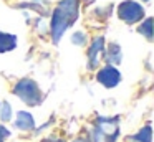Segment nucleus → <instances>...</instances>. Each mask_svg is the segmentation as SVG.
Returning <instances> with one entry per match:
<instances>
[{"label": "nucleus", "instance_id": "1", "mask_svg": "<svg viewBox=\"0 0 154 142\" xmlns=\"http://www.w3.org/2000/svg\"><path fill=\"white\" fill-rule=\"evenodd\" d=\"M78 17V0H61L53 12L51 18V36L53 41L58 43L68 26L75 23Z\"/></svg>", "mask_w": 154, "mask_h": 142}, {"label": "nucleus", "instance_id": "3", "mask_svg": "<svg viewBox=\"0 0 154 142\" xmlns=\"http://www.w3.org/2000/svg\"><path fill=\"white\" fill-rule=\"evenodd\" d=\"M118 137V124L114 119H100L93 131V142H114Z\"/></svg>", "mask_w": 154, "mask_h": 142}, {"label": "nucleus", "instance_id": "6", "mask_svg": "<svg viewBox=\"0 0 154 142\" xmlns=\"http://www.w3.org/2000/svg\"><path fill=\"white\" fill-rule=\"evenodd\" d=\"M103 48H104L103 36L94 38V41L91 43L90 50H88V65H90V68H96L98 66V61H100V56L103 53Z\"/></svg>", "mask_w": 154, "mask_h": 142}, {"label": "nucleus", "instance_id": "5", "mask_svg": "<svg viewBox=\"0 0 154 142\" xmlns=\"http://www.w3.org/2000/svg\"><path fill=\"white\" fill-rule=\"evenodd\" d=\"M96 79L103 86H106V88H114V86L121 81V74H119V71H118L114 66L109 65V66H104L103 69H100Z\"/></svg>", "mask_w": 154, "mask_h": 142}, {"label": "nucleus", "instance_id": "11", "mask_svg": "<svg viewBox=\"0 0 154 142\" xmlns=\"http://www.w3.org/2000/svg\"><path fill=\"white\" fill-rule=\"evenodd\" d=\"M137 32L143 33L147 40H152V18L144 20V23H141V26L137 28Z\"/></svg>", "mask_w": 154, "mask_h": 142}, {"label": "nucleus", "instance_id": "13", "mask_svg": "<svg viewBox=\"0 0 154 142\" xmlns=\"http://www.w3.org/2000/svg\"><path fill=\"white\" fill-rule=\"evenodd\" d=\"M85 40H86V36H85V33H83V32H76V33H73V43H75V45H83Z\"/></svg>", "mask_w": 154, "mask_h": 142}, {"label": "nucleus", "instance_id": "9", "mask_svg": "<svg viewBox=\"0 0 154 142\" xmlns=\"http://www.w3.org/2000/svg\"><path fill=\"white\" fill-rule=\"evenodd\" d=\"M106 59L109 63H114V65H118V63L121 61V51H119V46H118L116 43H113V45L109 46V50H108V53H106Z\"/></svg>", "mask_w": 154, "mask_h": 142}, {"label": "nucleus", "instance_id": "8", "mask_svg": "<svg viewBox=\"0 0 154 142\" xmlns=\"http://www.w3.org/2000/svg\"><path fill=\"white\" fill-rule=\"evenodd\" d=\"M17 46V38L8 33H0V53H5L8 50H14Z\"/></svg>", "mask_w": 154, "mask_h": 142}, {"label": "nucleus", "instance_id": "16", "mask_svg": "<svg viewBox=\"0 0 154 142\" xmlns=\"http://www.w3.org/2000/svg\"><path fill=\"white\" fill-rule=\"evenodd\" d=\"M144 2H147V0H144Z\"/></svg>", "mask_w": 154, "mask_h": 142}, {"label": "nucleus", "instance_id": "4", "mask_svg": "<svg viewBox=\"0 0 154 142\" xmlns=\"http://www.w3.org/2000/svg\"><path fill=\"white\" fill-rule=\"evenodd\" d=\"M118 15H119V18L126 23H136L144 17V8L139 3L133 2V0H128V2H123L119 5Z\"/></svg>", "mask_w": 154, "mask_h": 142}, {"label": "nucleus", "instance_id": "10", "mask_svg": "<svg viewBox=\"0 0 154 142\" xmlns=\"http://www.w3.org/2000/svg\"><path fill=\"white\" fill-rule=\"evenodd\" d=\"M151 137H152V132H151L149 125L143 127L137 134L133 135V139H134V140H137V142H151Z\"/></svg>", "mask_w": 154, "mask_h": 142}, {"label": "nucleus", "instance_id": "2", "mask_svg": "<svg viewBox=\"0 0 154 142\" xmlns=\"http://www.w3.org/2000/svg\"><path fill=\"white\" fill-rule=\"evenodd\" d=\"M14 92L28 106H38L42 102V99H43L38 84L35 81H32V79H22V81H18L14 88Z\"/></svg>", "mask_w": 154, "mask_h": 142}, {"label": "nucleus", "instance_id": "7", "mask_svg": "<svg viewBox=\"0 0 154 142\" xmlns=\"http://www.w3.org/2000/svg\"><path fill=\"white\" fill-rule=\"evenodd\" d=\"M15 125L20 131H32L35 127V119L32 114H28L25 111H20L17 114V119H15Z\"/></svg>", "mask_w": 154, "mask_h": 142}, {"label": "nucleus", "instance_id": "15", "mask_svg": "<svg viewBox=\"0 0 154 142\" xmlns=\"http://www.w3.org/2000/svg\"><path fill=\"white\" fill-rule=\"evenodd\" d=\"M75 142H85V140H83V139H78V140H75Z\"/></svg>", "mask_w": 154, "mask_h": 142}, {"label": "nucleus", "instance_id": "14", "mask_svg": "<svg viewBox=\"0 0 154 142\" xmlns=\"http://www.w3.org/2000/svg\"><path fill=\"white\" fill-rule=\"evenodd\" d=\"M10 135V132L4 127V125H0V142H5V139Z\"/></svg>", "mask_w": 154, "mask_h": 142}, {"label": "nucleus", "instance_id": "12", "mask_svg": "<svg viewBox=\"0 0 154 142\" xmlns=\"http://www.w3.org/2000/svg\"><path fill=\"white\" fill-rule=\"evenodd\" d=\"M10 117H12V107H10V104H2V107H0V119L2 121H10Z\"/></svg>", "mask_w": 154, "mask_h": 142}]
</instances>
